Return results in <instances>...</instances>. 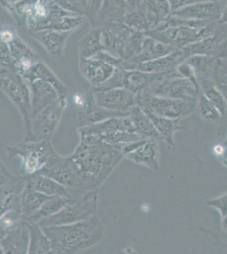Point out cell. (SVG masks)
Masks as SVG:
<instances>
[{"instance_id":"6da1fadb","label":"cell","mask_w":227,"mask_h":254,"mask_svg":"<svg viewBox=\"0 0 227 254\" xmlns=\"http://www.w3.org/2000/svg\"><path fill=\"white\" fill-rule=\"evenodd\" d=\"M80 143L70 155L80 171L88 190H98L125 158L121 147L98 136H80Z\"/></svg>"},{"instance_id":"7a4b0ae2","label":"cell","mask_w":227,"mask_h":254,"mask_svg":"<svg viewBox=\"0 0 227 254\" xmlns=\"http://www.w3.org/2000/svg\"><path fill=\"white\" fill-rule=\"evenodd\" d=\"M51 243L52 254H73L98 245L104 237V225L96 215L79 222L43 227Z\"/></svg>"},{"instance_id":"3957f363","label":"cell","mask_w":227,"mask_h":254,"mask_svg":"<svg viewBox=\"0 0 227 254\" xmlns=\"http://www.w3.org/2000/svg\"><path fill=\"white\" fill-rule=\"evenodd\" d=\"M217 26L218 21L187 20L170 15L157 28L144 34L181 49L212 34Z\"/></svg>"},{"instance_id":"277c9868","label":"cell","mask_w":227,"mask_h":254,"mask_svg":"<svg viewBox=\"0 0 227 254\" xmlns=\"http://www.w3.org/2000/svg\"><path fill=\"white\" fill-rule=\"evenodd\" d=\"M104 51L117 58L129 61L139 54L146 35L124 23L100 26Z\"/></svg>"},{"instance_id":"5b68a950","label":"cell","mask_w":227,"mask_h":254,"mask_svg":"<svg viewBox=\"0 0 227 254\" xmlns=\"http://www.w3.org/2000/svg\"><path fill=\"white\" fill-rule=\"evenodd\" d=\"M1 92L15 105L23 118L25 137L28 136L32 127V111L31 91L27 81L17 70L1 69Z\"/></svg>"},{"instance_id":"8992f818","label":"cell","mask_w":227,"mask_h":254,"mask_svg":"<svg viewBox=\"0 0 227 254\" xmlns=\"http://www.w3.org/2000/svg\"><path fill=\"white\" fill-rule=\"evenodd\" d=\"M6 151L9 159L18 157L21 159L19 174L26 177L38 173L55 152L51 141H23L6 147Z\"/></svg>"},{"instance_id":"52a82bcc","label":"cell","mask_w":227,"mask_h":254,"mask_svg":"<svg viewBox=\"0 0 227 254\" xmlns=\"http://www.w3.org/2000/svg\"><path fill=\"white\" fill-rule=\"evenodd\" d=\"M200 87L189 79L184 78L175 69L158 74L146 93L163 98L197 101Z\"/></svg>"},{"instance_id":"ba28073f","label":"cell","mask_w":227,"mask_h":254,"mask_svg":"<svg viewBox=\"0 0 227 254\" xmlns=\"http://www.w3.org/2000/svg\"><path fill=\"white\" fill-rule=\"evenodd\" d=\"M37 174L49 176L78 195H82L88 190L75 162L71 157L61 156L56 152Z\"/></svg>"},{"instance_id":"9c48e42d","label":"cell","mask_w":227,"mask_h":254,"mask_svg":"<svg viewBox=\"0 0 227 254\" xmlns=\"http://www.w3.org/2000/svg\"><path fill=\"white\" fill-rule=\"evenodd\" d=\"M98 202V190H87L77 199L69 202L56 214L41 220L37 224L42 227H47L67 225L86 220L97 214Z\"/></svg>"},{"instance_id":"30bf717a","label":"cell","mask_w":227,"mask_h":254,"mask_svg":"<svg viewBox=\"0 0 227 254\" xmlns=\"http://www.w3.org/2000/svg\"><path fill=\"white\" fill-rule=\"evenodd\" d=\"M136 104L144 111H150L167 118H186L197 110V101L163 98L143 93L136 97Z\"/></svg>"},{"instance_id":"8fae6325","label":"cell","mask_w":227,"mask_h":254,"mask_svg":"<svg viewBox=\"0 0 227 254\" xmlns=\"http://www.w3.org/2000/svg\"><path fill=\"white\" fill-rule=\"evenodd\" d=\"M67 104V100L58 99L33 116L31 132L24 141H51Z\"/></svg>"},{"instance_id":"7c38bea8","label":"cell","mask_w":227,"mask_h":254,"mask_svg":"<svg viewBox=\"0 0 227 254\" xmlns=\"http://www.w3.org/2000/svg\"><path fill=\"white\" fill-rule=\"evenodd\" d=\"M158 74L143 72L137 69L116 68L114 75L100 86L92 88H125L136 95L146 93Z\"/></svg>"},{"instance_id":"4fadbf2b","label":"cell","mask_w":227,"mask_h":254,"mask_svg":"<svg viewBox=\"0 0 227 254\" xmlns=\"http://www.w3.org/2000/svg\"><path fill=\"white\" fill-rule=\"evenodd\" d=\"M0 169V214L9 210H20V196L26 188V177L12 174L2 161Z\"/></svg>"},{"instance_id":"5bb4252c","label":"cell","mask_w":227,"mask_h":254,"mask_svg":"<svg viewBox=\"0 0 227 254\" xmlns=\"http://www.w3.org/2000/svg\"><path fill=\"white\" fill-rule=\"evenodd\" d=\"M95 102L107 110L129 113L131 108L136 104L135 93L125 88H92Z\"/></svg>"},{"instance_id":"9a60e30c","label":"cell","mask_w":227,"mask_h":254,"mask_svg":"<svg viewBox=\"0 0 227 254\" xmlns=\"http://www.w3.org/2000/svg\"><path fill=\"white\" fill-rule=\"evenodd\" d=\"M186 60L187 57L185 56L183 51L181 49H177L164 57L142 63H133L131 61L123 60L121 61V65L119 68L137 69L143 72L151 74H160L175 70Z\"/></svg>"},{"instance_id":"2e32d148","label":"cell","mask_w":227,"mask_h":254,"mask_svg":"<svg viewBox=\"0 0 227 254\" xmlns=\"http://www.w3.org/2000/svg\"><path fill=\"white\" fill-rule=\"evenodd\" d=\"M129 116V113L118 112L101 107L95 102L92 90L83 96V102L78 110V127L94 124L113 117Z\"/></svg>"},{"instance_id":"e0dca14e","label":"cell","mask_w":227,"mask_h":254,"mask_svg":"<svg viewBox=\"0 0 227 254\" xmlns=\"http://www.w3.org/2000/svg\"><path fill=\"white\" fill-rule=\"evenodd\" d=\"M225 3L218 0L204 1L178 9L170 15L187 20L216 22L221 18Z\"/></svg>"},{"instance_id":"ac0fdd59","label":"cell","mask_w":227,"mask_h":254,"mask_svg":"<svg viewBox=\"0 0 227 254\" xmlns=\"http://www.w3.org/2000/svg\"><path fill=\"white\" fill-rule=\"evenodd\" d=\"M79 68L80 74L92 87H97L106 82L115 73L113 64L97 57L80 59Z\"/></svg>"},{"instance_id":"d6986e66","label":"cell","mask_w":227,"mask_h":254,"mask_svg":"<svg viewBox=\"0 0 227 254\" xmlns=\"http://www.w3.org/2000/svg\"><path fill=\"white\" fill-rule=\"evenodd\" d=\"M29 223L24 219L0 240L1 253L3 254H29Z\"/></svg>"},{"instance_id":"ffe728a7","label":"cell","mask_w":227,"mask_h":254,"mask_svg":"<svg viewBox=\"0 0 227 254\" xmlns=\"http://www.w3.org/2000/svg\"><path fill=\"white\" fill-rule=\"evenodd\" d=\"M227 38V24H221L218 22V26L212 34L181 49L184 53L187 59L193 55L216 56L219 48Z\"/></svg>"},{"instance_id":"44dd1931","label":"cell","mask_w":227,"mask_h":254,"mask_svg":"<svg viewBox=\"0 0 227 254\" xmlns=\"http://www.w3.org/2000/svg\"><path fill=\"white\" fill-rule=\"evenodd\" d=\"M72 32H62L53 29H42L28 32L29 35L38 41L47 53L54 58H61L65 47Z\"/></svg>"},{"instance_id":"7402d4cb","label":"cell","mask_w":227,"mask_h":254,"mask_svg":"<svg viewBox=\"0 0 227 254\" xmlns=\"http://www.w3.org/2000/svg\"><path fill=\"white\" fill-rule=\"evenodd\" d=\"M121 130L136 132L133 122L129 118V116L113 117L98 123L78 127V132L80 134V136H95L98 137L109 133L121 131Z\"/></svg>"},{"instance_id":"603a6c76","label":"cell","mask_w":227,"mask_h":254,"mask_svg":"<svg viewBox=\"0 0 227 254\" xmlns=\"http://www.w3.org/2000/svg\"><path fill=\"white\" fill-rule=\"evenodd\" d=\"M4 43L8 44L16 69L21 75L41 61L38 54L24 43L17 33L10 40Z\"/></svg>"},{"instance_id":"cb8c5ba5","label":"cell","mask_w":227,"mask_h":254,"mask_svg":"<svg viewBox=\"0 0 227 254\" xmlns=\"http://www.w3.org/2000/svg\"><path fill=\"white\" fill-rule=\"evenodd\" d=\"M26 187L49 196H67L72 201L77 199L78 195L72 190L64 187L49 176L34 174L26 176Z\"/></svg>"},{"instance_id":"d4e9b609","label":"cell","mask_w":227,"mask_h":254,"mask_svg":"<svg viewBox=\"0 0 227 254\" xmlns=\"http://www.w3.org/2000/svg\"><path fill=\"white\" fill-rule=\"evenodd\" d=\"M158 140L144 138L135 150L125 158L137 165H144L154 171H159V146Z\"/></svg>"},{"instance_id":"484cf974","label":"cell","mask_w":227,"mask_h":254,"mask_svg":"<svg viewBox=\"0 0 227 254\" xmlns=\"http://www.w3.org/2000/svg\"><path fill=\"white\" fill-rule=\"evenodd\" d=\"M193 68L200 89L216 84L218 58L211 55H193L186 60Z\"/></svg>"},{"instance_id":"4316f807","label":"cell","mask_w":227,"mask_h":254,"mask_svg":"<svg viewBox=\"0 0 227 254\" xmlns=\"http://www.w3.org/2000/svg\"><path fill=\"white\" fill-rule=\"evenodd\" d=\"M27 83L31 91L32 117L58 99H61L57 91L48 81L36 79Z\"/></svg>"},{"instance_id":"83f0119b","label":"cell","mask_w":227,"mask_h":254,"mask_svg":"<svg viewBox=\"0 0 227 254\" xmlns=\"http://www.w3.org/2000/svg\"><path fill=\"white\" fill-rule=\"evenodd\" d=\"M124 24L137 32L147 33L160 25V21L148 11L144 6V0L139 5L128 9Z\"/></svg>"},{"instance_id":"f1b7e54d","label":"cell","mask_w":227,"mask_h":254,"mask_svg":"<svg viewBox=\"0 0 227 254\" xmlns=\"http://www.w3.org/2000/svg\"><path fill=\"white\" fill-rule=\"evenodd\" d=\"M129 6L127 0H104L92 26L107 24L123 23Z\"/></svg>"},{"instance_id":"f546056e","label":"cell","mask_w":227,"mask_h":254,"mask_svg":"<svg viewBox=\"0 0 227 254\" xmlns=\"http://www.w3.org/2000/svg\"><path fill=\"white\" fill-rule=\"evenodd\" d=\"M22 76L27 82L34 81L36 79H42L48 81L57 91L60 98L63 100H67L69 91L66 87V85L58 78L56 75H55V73L53 72L46 64L43 61H40L38 63L36 64L34 66L29 69L28 71H26Z\"/></svg>"},{"instance_id":"4dcf8cb0","label":"cell","mask_w":227,"mask_h":254,"mask_svg":"<svg viewBox=\"0 0 227 254\" xmlns=\"http://www.w3.org/2000/svg\"><path fill=\"white\" fill-rule=\"evenodd\" d=\"M150 116L156 129L160 135L161 139L166 142L167 146L170 150H175L176 148L174 136L175 132L183 130V126L181 125V119H170L158 116L150 111H144Z\"/></svg>"},{"instance_id":"1f68e13d","label":"cell","mask_w":227,"mask_h":254,"mask_svg":"<svg viewBox=\"0 0 227 254\" xmlns=\"http://www.w3.org/2000/svg\"><path fill=\"white\" fill-rule=\"evenodd\" d=\"M175 50L177 49L146 35L140 52L134 58L129 60V61L133 63H142L153 61L164 57L165 55H170V53L174 52Z\"/></svg>"},{"instance_id":"d6a6232c","label":"cell","mask_w":227,"mask_h":254,"mask_svg":"<svg viewBox=\"0 0 227 254\" xmlns=\"http://www.w3.org/2000/svg\"><path fill=\"white\" fill-rule=\"evenodd\" d=\"M129 118L133 122L136 132L144 138H154L162 140L150 116L138 105L135 104L129 110Z\"/></svg>"},{"instance_id":"836d02e7","label":"cell","mask_w":227,"mask_h":254,"mask_svg":"<svg viewBox=\"0 0 227 254\" xmlns=\"http://www.w3.org/2000/svg\"><path fill=\"white\" fill-rule=\"evenodd\" d=\"M78 49L80 59L92 58L98 53L104 51L101 27L92 26L91 29L79 40Z\"/></svg>"},{"instance_id":"e575fe53","label":"cell","mask_w":227,"mask_h":254,"mask_svg":"<svg viewBox=\"0 0 227 254\" xmlns=\"http://www.w3.org/2000/svg\"><path fill=\"white\" fill-rule=\"evenodd\" d=\"M29 231H30L29 254H52L50 240L42 226L37 223H29Z\"/></svg>"},{"instance_id":"d590c367","label":"cell","mask_w":227,"mask_h":254,"mask_svg":"<svg viewBox=\"0 0 227 254\" xmlns=\"http://www.w3.org/2000/svg\"><path fill=\"white\" fill-rule=\"evenodd\" d=\"M49 197L51 196H46L26 186L20 196V210L24 220H26L29 217L32 216Z\"/></svg>"},{"instance_id":"8d00e7d4","label":"cell","mask_w":227,"mask_h":254,"mask_svg":"<svg viewBox=\"0 0 227 254\" xmlns=\"http://www.w3.org/2000/svg\"><path fill=\"white\" fill-rule=\"evenodd\" d=\"M73 202L67 196H51L26 221L29 223H39L41 220L52 216L62 209L69 202Z\"/></svg>"},{"instance_id":"74e56055","label":"cell","mask_w":227,"mask_h":254,"mask_svg":"<svg viewBox=\"0 0 227 254\" xmlns=\"http://www.w3.org/2000/svg\"><path fill=\"white\" fill-rule=\"evenodd\" d=\"M197 110L201 118L209 123H216L223 118L222 114L208 99L207 97L204 95L201 90L199 91V97L197 100Z\"/></svg>"},{"instance_id":"f35d334b","label":"cell","mask_w":227,"mask_h":254,"mask_svg":"<svg viewBox=\"0 0 227 254\" xmlns=\"http://www.w3.org/2000/svg\"><path fill=\"white\" fill-rule=\"evenodd\" d=\"M101 140L109 144L122 147L123 145L128 144L130 142L139 141L144 137L140 136L137 132H130V131H115V132L109 133L104 136H99Z\"/></svg>"},{"instance_id":"ab89813d","label":"cell","mask_w":227,"mask_h":254,"mask_svg":"<svg viewBox=\"0 0 227 254\" xmlns=\"http://www.w3.org/2000/svg\"><path fill=\"white\" fill-rule=\"evenodd\" d=\"M144 6L160 21V24L172 13L169 0H144Z\"/></svg>"},{"instance_id":"60d3db41","label":"cell","mask_w":227,"mask_h":254,"mask_svg":"<svg viewBox=\"0 0 227 254\" xmlns=\"http://www.w3.org/2000/svg\"><path fill=\"white\" fill-rule=\"evenodd\" d=\"M200 90L204 93V95L207 97L208 99L215 105V107L220 111L222 117H224L227 112V99L218 89V87H216V84L210 85Z\"/></svg>"},{"instance_id":"b9f144b4","label":"cell","mask_w":227,"mask_h":254,"mask_svg":"<svg viewBox=\"0 0 227 254\" xmlns=\"http://www.w3.org/2000/svg\"><path fill=\"white\" fill-rule=\"evenodd\" d=\"M0 215V237L7 234L24 219L20 210H9Z\"/></svg>"},{"instance_id":"7bdbcfd3","label":"cell","mask_w":227,"mask_h":254,"mask_svg":"<svg viewBox=\"0 0 227 254\" xmlns=\"http://www.w3.org/2000/svg\"><path fill=\"white\" fill-rule=\"evenodd\" d=\"M57 5L74 15H85V9L80 0H54Z\"/></svg>"},{"instance_id":"ee69618b","label":"cell","mask_w":227,"mask_h":254,"mask_svg":"<svg viewBox=\"0 0 227 254\" xmlns=\"http://www.w3.org/2000/svg\"><path fill=\"white\" fill-rule=\"evenodd\" d=\"M103 1L104 0H87L85 16L89 21L91 26L94 25L95 20L100 9L101 5L103 3Z\"/></svg>"},{"instance_id":"f6af8a7d","label":"cell","mask_w":227,"mask_h":254,"mask_svg":"<svg viewBox=\"0 0 227 254\" xmlns=\"http://www.w3.org/2000/svg\"><path fill=\"white\" fill-rule=\"evenodd\" d=\"M205 204L209 207L216 208L221 214L222 218L227 216V192L213 199L207 200L205 202Z\"/></svg>"},{"instance_id":"bcb514c9","label":"cell","mask_w":227,"mask_h":254,"mask_svg":"<svg viewBox=\"0 0 227 254\" xmlns=\"http://www.w3.org/2000/svg\"><path fill=\"white\" fill-rule=\"evenodd\" d=\"M176 70L178 71L179 74L183 76L184 78L189 79L191 81L194 82L196 85L199 86L197 77H196L195 73L193 71V68L191 67L189 64L187 63V61H185L177 67Z\"/></svg>"},{"instance_id":"7dc6e473","label":"cell","mask_w":227,"mask_h":254,"mask_svg":"<svg viewBox=\"0 0 227 254\" xmlns=\"http://www.w3.org/2000/svg\"><path fill=\"white\" fill-rule=\"evenodd\" d=\"M224 80H227V58H218L216 72V83L217 81Z\"/></svg>"},{"instance_id":"c3c4849f","label":"cell","mask_w":227,"mask_h":254,"mask_svg":"<svg viewBox=\"0 0 227 254\" xmlns=\"http://www.w3.org/2000/svg\"><path fill=\"white\" fill-rule=\"evenodd\" d=\"M204 1H210V0H169L172 12L176 11L182 8H186L190 5H193L195 3L204 2Z\"/></svg>"},{"instance_id":"681fc988","label":"cell","mask_w":227,"mask_h":254,"mask_svg":"<svg viewBox=\"0 0 227 254\" xmlns=\"http://www.w3.org/2000/svg\"><path fill=\"white\" fill-rule=\"evenodd\" d=\"M216 56L217 58H227V38L219 48Z\"/></svg>"},{"instance_id":"f907efd6","label":"cell","mask_w":227,"mask_h":254,"mask_svg":"<svg viewBox=\"0 0 227 254\" xmlns=\"http://www.w3.org/2000/svg\"><path fill=\"white\" fill-rule=\"evenodd\" d=\"M225 151H226V146L225 145H216L213 148V152L216 157L221 159L224 155Z\"/></svg>"},{"instance_id":"816d5d0a","label":"cell","mask_w":227,"mask_h":254,"mask_svg":"<svg viewBox=\"0 0 227 254\" xmlns=\"http://www.w3.org/2000/svg\"><path fill=\"white\" fill-rule=\"evenodd\" d=\"M216 87L222 92V94L225 96V98L227 99V80L224 81H220L216 82Z\"/></svg>"},{"instance_id":"f5cc1de1","label":"cell","mask_w":227,"mask_h":254,"mask_svg":"<svg viewBox=\"0 0 227 254\" xmlns=\"http://www.w3.org/2000/svg\"><path fill=\"white\" fill-rule=\"evenodd\" d=\"M218 22L221 24H227V2L225 3L222 15H221V18H220Z\"/></svg>"},{"instance_id":"db71d44e","label":"cell","mask_w":227,"mask_h":254,"mask_svg":"<svg viewBox=\"0 0 227 254\" xmlns=\"http://www.w3.org/2000/svg\"><path fill=\"white\" fill-rule=\"evenodd\" d=\"M143 1H144V0H127L128 6H129V9L135 8L137 6L139 5Z\"/></svg>"},{"instance_id":"11a10c76","label":"cell","mask_w":227,"mask_h":254,"mask_svg":"<svg viewBox=\"0 0 227 254\" xmlns=\"http://www.w3.org/2000/svg\"><path fill=\"white\" fill-rule=\"evenodd\" d=\"M221 225H222V228L223 231L227 233V216L223 217L222 218V222H221Z\"/></svg>"},{"instance_id":"9f6ffc18","label":"cell","mask_w":227,"mask_h":254,"mask_svg":"<svg viewBox=\"0 0 227 254\" xmlns=\"http://www.w3.org/2000/svg\"><path fill=\"white\" fill-rule=\"evenodd\" d=\"M81 5L83 6L85 11H86V4H87V0H80Z\"/></svg>"},{"instance_id":"6f0895ef","label":"cell","mask_w":227,"mask_h":254,"mask_svg":"<svg viewBox=\"0 0 227 254\" xmlns=\"http://www.w3.org/2000/svg\"><path fill=\"white\" fill-rule=\"evenodd\" d=\"M221 160V162H222V165H224V166H226V167H227V159H220Z\"/></svg>"},{"instance_id":"680465c9","label":"cell","mask_w":227,"mask_h":254,"mask_svg":"<svg viewBox=\"0 0 227 254\" xmlns=\"http://www.w3.org/2000/svg\"><path fill=\"white\" fill-rule=\"evenodd\" d=\"M227 159V146H226V151H225L224 155L220 159Z\"/></svg>"},{"instance_id":"91938a15","label":"cell","mask_w":227,"mask_h":254,"mask_svg":"<svg viewBox=\"0 0 227 254\" xmlns=\"http://www.w3.org/2000/svg\"><path fill=\"white\" fill-rule=\"evenodd\" d=\"M223 145H225V146H227V137H226V139H225L224 142H223Z\"/></svg>"},{"instance_id":"94428289","label":"cell","mask_w":227,"mask_h":254,"mask_svg":"<svg viewBox=\"0 0 227 254\" xmlns=\"http://www.w3.org/2000/svg\"><path fill=\"white\" fill-rule=\"evenodd\" d=\"M220 2H223V3H227V0H218Z\"/></svg>"}]
</instances>
